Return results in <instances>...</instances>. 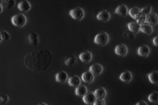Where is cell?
<instances>
[{
  "label": "cell",
  "instance_id": "obj_3",
  "mask_svg": "<svg viewBox=\"0 0 158 105\" xmlns=\"http://www.w3.org/2000/svg\"><path fill=\"white\" fill-rule=\"evenodd\" d=\"M109 40V37L107 34L105 32H101L95 36L94 42L98 46H104L107 44Z\"/></svg>",
  "mask_w": 158,
  "mask_h": 105
},
{
  "label": "cell",
  "instance_id": "obj_1",
  "mask_svg": "<svg viewBox=\"0 0 158 105\" xmlns=\"http://www.w3.org/2000/svg\"><path fill=\"white\" fill-rule=\"evenodd\" d=\"M52 56L48 50L33 51L25 56L24 63L27 68L33 71H44L51 65Z\"/></svg>",
  "mask_w": 158,
  "mask_h": 105
},
{
  "label": "cell",
  "instance_id": "obj_9",
  "mask_svg": "<svg viewBox=\"0 0 158 105\" xmlns=\"http://www.w3.org/2000/svg\"><path fill=\"white\" fill-rule=\"evenodd\" d=\"M127 48L123 45H118L116 46L115 49V52L116 55L120 57L125 56L127 53Z\"/></svg>",
  "mask_w": 158,
  "mask_h": 105
},
{
  "label": "cell",
  "instance_id": "obj_6",
  "mask_svg": "<svg viewBox=\"0 0 158 105\" xmlns=\"http://www.w3.org/2000/svg\"><path fill=\"white\" fill-rule=\"evenodd\" d=\"M17 8L20 11L23 13H26L30 10L31 6L30 3L27 0H23L20 2L17 5Z\"/></svg>",
  "mask_w": 158,
  "mask_h": 105
},
{
  "label": "cell",
  "instance_id": "obj_26",
  "mask_svg": "<svg viewBox=\"0 0 158 105\" xmlns=\"http://www.w3.org/2000/svg\"><path fill=\"white\" fill-rule=\"evenodd\" d=\"M140 13L141 9L138 8V7H136V6L131 8L128 11V14H130V16L134 19H135L136 16L138 15V14Z\"/></svg>",
  "mask_w": 158,
  "mask_h": 105
},
{
  "label": "cell",
  "instance_id": "obj_10",
  "mask_svg": "<svg viewBox=\"0 0 158 105\" xmlns=\"http://www.w3.org/2000/svg\"><path fill=\"white\" fill-rule=\"evenodd\" d=\"M79 59L81 62L88 63L90 62L92 59V55L89 51H85L79 55Z\"/></svg>",
  "mask_w": 158,
  "mask_h": 105
},
{
  "label": "cell",
  "instance_id": "obj_23",
  "mask_svg": "<svg viewBox=\"0 0 158 105\" xmlns=\"http://www.w3.org/2000/svg\"><path fill=\"white\" fill-rule=\"evenodd\" d=\"M87 92V88L84 85H79L75 89L76 95L78 96L83 97Z\"/></svg>",
  "mask_w": 158,
  "mask_h": 105
},
{
  "label": "cell",
  "instance_id": "obj_24",
  "mask_svg": "<svg viewBox=\"0 0 158 105\" xmlns=\"http://www.w3.org/2000/svg\"><path fill=\"white\" fill-rule=\"evenodd\" d=\"M132 79V76L131 73L128 71H125L121 74L120 76V79L124 83L130 82Z\"/></svg>",
  "mask_w": 158,
  "mask_h": 105
},
{
  "label": "cell",
  "instance_id": "obj_16",
  "mask_svg": "<svg viewBox=\"0 0 158 105\" xmlns=\"http://www.w3.org/2000/svg\"><path fill=\"white\" fill-rule=\"evenodd\" d=\"M140 30L143 33L146 35H150L153 32V28L151 25H150L148 23L145 22L140 25Z\"/></svg>",
  "mask_w": 158,
  "mask_h": 105
},
{
  "label": "cell",
  "instance_id": "obj_15",
  "mask_svg": "<svg viewBox=\"0 0 158 105\" xmlns=\"http://www.w3.org/2000/svg\"><path fill=\"white\" fill-rule=\"evenodd\" d=\"M89 71L94 75H99L102 72L103 67L100 64H94L90 66Z\"/></svg>",
  "mask_w": 158,
  "mask_h": 105
},
{
  "label": "cell",
  "instance_id": "obj_32",
  "mask_svg": "<svg viewBox=\"0 0 158 105\" xmlns=\"http://www.w3.org/2000/svg\"><path fill=\"white\" fill-rule=\"evenodd\" d=\"M105 101L104 99H96L95 102L94 103V105H104Z\"/></svg>",
  "mask_w": 158,
  "mask_h": 105
},
{
  "label": "cell",
  "instance_id": "obj_25",
  "mask_svg": "<svg viewBox=\"0 0 158 105\" xmlns=\"http://www.w3.org/2000/svg\"><path fill=\"white\" fill-rule=\"evenodd\" d=\"M1 5L4 8L11 9L15 6V0H2Z\"/></svg>",
  "mask_w": 158,
  "mask_h": 105
},
{
  "label": "cell",
  "instance_id": "obj_21",
  "mask_svg": "<svg viewBox=\"0 0 158 105\" xmlns=\"http://www.w3.org/2000/svg\"><path fill=\"white\" fill-rule=\"evenodd\" d=\"M148 79L152 84H158V72H153L148 75Z\"/></svg>",
  "mask_w": 158,
  "mask_h": 105
},
{
  "label": "cell",
  "instance_id": "obj_20",
  "mask_svg": "<svg viewBox=\"0 0 158 105\" xmlns=\"http://www.w3.org/2000/svg\"><path fill=\"white\" fill-rule=\"evenodd\" d=\"M81 83L80 79L76 75L72 76L68 80V84L72 87H77Z\"/></svg>",
  "mask_w": 158,
  "mask_h": 105
},
{
  "label": "cell",
  "instance_id": "obj_5",
  "mask_svg": "<svg viewBox=\"0 0 158 105\" xmlns=\"http://www.w3.org/2000/svg\"><path fill=\"white\" fill-rule=\"evenodd\" d=\"M96 98L94 93L92 92H89L86 93L85 95H84L83 98V100L85 104L88 105L94 104L96 100Z\"/></svg>",
  "mask_w": 158,
  "mask_h": 105
},
{
  "label": "cell",
  "instance_id": "obj_14",
  "mask_svg": "<svg viewBox=\"0 0 158 105\" xmlns=\"http://www.w3.org/2000/svg\"><path fill=\"white\" fill-rule=\"evenodd\" d=\"M127 28L129 31L132 33H137L139 32L140 25L136 22H131L127 24Z\"/></svg>",
  "mask_w": 158,
  "mask_h": 105
},
{
  "label": "cell",
  "instance_id": "obj_36",
  "mask_svg": "<svg viewBox=\"0 0 158 105\" xmlns=\"http://www.w3.org/2000/svg\"><path fill=\"white\" fill-rule=\"evenodd\" d=\"M39 105H47L48 104H46V103H44L42 102L41 103H40V104H38Z\"/></svg>",
  "mask_w": 158,
  "mask_h": 105
},
{
  "label": "cell",
  "instance_id": "obj_34",
  "mask_svg": "<svg viewBox=\"0 0 158 105\" xmlns=\"http://www.w3.org/2000/svg\"><path fill=\"white\" fill-rule=\"evenodd\" d=\"M136 105H146L147 104H146L145 102L144 101H140L138 102L136 104Z\"/></svg>",
  "mask_w": 158,
  "mask_h": 105
},
{
  "label": "cell",
  "instance_id": "obj_18",
  "mask_svg": "<svg viewBox=\"0 0 158 105\" xmlns=\"http://www.w3.org/2000/svg\"><path fill=\"white\" fill-rule=\"evenodd\" d=\"M77 62V59L75 56L69 55L66 58L65 61V64L67 66L69 67H72L75 65Z\"/></svg>",
  "mask_w": 158,
  "mask_h": 105
},
{
  "label": "cell",
  "instance_id": "obj_31",
  "mask_svg": "<svg viewBox=\"0 0 158 105\" xmlns=\"http://www.w3.org/2000/svg\"><path fill=\"white\" fill-rule=\"evenodd\" d=\"M9 97L6 94H1L0 95V103L1 104H6L9 101Z\"/></svg>",
  "mask_w": 158,
  "mask_h": 105
},
{
  "label": "cell",
  "instance_id": "obj_4",
  "mask_svg": "<svg viewBox=\"0 0 158 105\" xmlns=\"http://www.w3.org/2000/svg\"><path fill=\"white\" fill-rule=\"evenodd\" d=\"M69 15L72 18L77 21L81 20L84 18V11L81 8H75L69 11Z\"/></svg>",
  "mask_w": 158,
  "mask_h": 105
},
{
  "label": "cell",
  "instance_id": "obj_7",
  "mask_svg": "<svg viewBox=\"0 0 158 105\" xmlns=\"http://www.w3.org/2000/svg\"><path fill=\"white\" fill-rule=\"evenodd\" d=\"M28 41L30 45L32 46H36L39 42L38 35L36 33H30L28 36Z\"/></svg>",
  "mask_w": 158,
  "mask_h": 105
},
{
  "label": "cell",
  "instance_id": "obj_17",
  "mask_svg": "<svg viewBox=\"0 0 158 105\" xmlns=\"http://www.w3.org/2000/svg\"><path fill=\"white\" fill-rule=\"evenodd\" d=\"M150 50L149 47L145 45H142L138 47L137 53L138 55L141 57H146L149 53Z\"/></svg>",
  "mask_w": 158,
  "mask_h": 105
},
{
  "label": "cell",
  "instance_id": "obj_22",
  "mask_svg": "<svg viewBox=\"0 0 158 105\" xmlns=\"http://www.w3.org/2000/svg\"><path fill=\"white\" fill-rule=\"evenodd\" d=\"M94 94L95 95L96 99H104L106 96V92L104 88L99 87L95 90Z\"/></svg>",
  "mask_w": 158,
  "mask_h": 105
},
{
  "label": "cell",
  "instance_id": "obj_27",
  "mask_svg": "<svg viewBox=\"0 0 158 105\" xmlns=\"http://www.w3.org/2000/svg\"><path fill=\"white\" fill-rule=\"evenodd\" d=\"M10 35L7 31L5 30H1L0 31V42L2 41H7L10 40Z\"/></svg>",
  "mask_w": 158,
  "mask_h": 105
},
{
  "label": "cell",
  "instance_id": "obj_33",
  "mask_svg": "<svg viewBox=\"0 0 158 105\" xmlns=\"http://www.w3.org/2000/svg\"><path fill=\"white\" fill-rule=\"evenodd\" d=\"M153 43L155 46L158 47V36H157L153 38Z\"/></svg>",
  "mask_w": 158,
  "mask_h": 105
},
{
  "label": "cell",
  "instance_id": "obj_29",
  "mask_svg": "<svg viewBox=\"0 0 158 105\" xmlns=\"http://www.w3.org/2000/svg\"><path fill=\"white\" fill-rule=\"evenodd\" d=\"M146 16L145 14L140 13L138 14V15L136 16V18L135 19V20L136 21V22L138 23L139 25L146 22Z\"/></svg>",
  "mask_w": 158,
  "mask_h": 105
},
{
  "label": "cell",
  "instance_id": "obj_11",
  "mask_svg": "<svg viewBox=\"0 0 158 105\" xmlns=\"http://www.w3.org/2000/svg\"><path fill=\"white\" fill-rule=\"evenodd\" d=\"M146 22L149 24L151 26H154L158 23V16L154 13H151L146 16Z\"/></svg>",
  "mask_w": 158,
  "mask_h": 105
},
{
  "label": "cell",
  "instance_id": "obj_35",
  "mask_svg": "<svg viewBox=\"0 0 158 105\" xmlns=\"http://www.w3.org/2000/svg\"><path fill=\"white\" fill-rule=\"evenodd\" d=\"M0 8H1V11H0V13H2V10H3V6L1 4L0 5Z\"/></svg>",
  "mask_w": 158,
  "mask_h": 105
},
{
  "label": "cell",
  "instance_id": "obj_13",
  "mask_svg": "<svg viewBox=\"0 0 158 105\" xmlns=\"http://www.w3.org/2000/svg\"><path fill=\"white\" fill-rule=\"evenodd\" d=\"M81 79L83 82L87 83H92L94 80V75L89 71L83 73L81 75Z\"/></svg>",
  "mask_w": 158,
  "mask_h": 105
},
{
  "label": "cell",
  "instance_id": "obj_28",
  "mask_svg": "<svg viewBox=\"0 0 158 105\" xmlns=\"http://www.w3.org/2000/svg\"><path fill=\"white\" fill-rule=\"evenodd\" d=\"M148 101L152 103L158 102V92H154L149 94L148 97Z\"/></svg>",
  "mask_w": 158,
  "mask_h": 105
},
{
  "label": "cell",
  "instance_id": "obj_30",
  "mask_svg": "<svg viewBox=\"0 0 158 105\" xmlns=\"http://www.w3.org/2000/svg\"><path fill=\"white\" fill-rule=\"evenodd\" d=\"M151 10H152V6H147L141 10V13L145 14L146 16H147L151 13Z\"/></svg>",
  "mask_w": 158,
  "mask_h": 105
},
{
  "label": "cell",
  "instance_id": "obj_12",
  "mask_svg": "<svg viewBox=\"0 0 158 105\" xmlns=\"http://www.w3.org/2000/svg\"><path fill=\"white\" fill-rule=\"evenodd\" d=\"M68 78V75L64 71H60L57 73L56 75V80L60 83H65Z\"/></svg>",
  "mask_w": 158,
  "mask_h": 105
},
{
  "label": "cell",
  "instance_id": "obj_8",
  "mask_svg": "<svg viewBox=\"0 0 158 105\" xmlns=\"http://www.w3.org/2000/svg\"><path fill=\"white\" fill-rule=\"evenodd\" d=\"M96 18L99 21L101 22H107L110 18V14L107 10H101L96 15Z\"/></svg>",
  "mask_w": 158,
  "mask_h": 105
},
{
  "label": "cell",
  "instance_id": "obj_19",
  "mask_svg": "<svg viewBox=\"0 0 158 105\" xmlns=\"http://www.w3.org/2000/svg\"><path fill=\"white\" fill-rule=\"evenodd\" d=\"M115 13L123 16H127V9L126 6L121 5L116 8Z\"/></svg>",
  "mask_w": 158,
  "mask_h": 105
},
{
  "label": "cell",
  "instance_id": "obj_2",
  "mask_svg": "<svg viewBox=\"0 0 158 105\" xmlns=\"http://www.w3.org/2000/svg\"><path fill=\"white\" fill-rule=\"evenodd\" d=\"M11 23L14 26L21 28L26 24L27 18L26 16L22 14H18L12 16L11 19Z\"/></svg>",
  "mask_w": 158,
  "mask_h": 105
}]
</instances>
